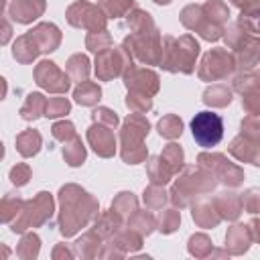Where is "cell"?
Here are the masks:
<instances>
[{
    "mask_svg": "<svg viewBox=\"0 0 260 260\" xmlns=\"http://www.w3.org/2000/svg\"><path fill=\"white\" fill-rule=\"evenodd\" d=\"M191 217L193 221L203 228V230H211V228H217L219 221H221V215L217 213L215 205L211 199H205V197H199L191 203Z\"/></svg>",
    "mask_w": 260,
    "mask_h": 260,
    "instance_id": "obj_21",
    "label": "cell"
},
{
    "mask_svg": "<svg viewBox=\"0 0 260 260\" xmlns=\"http://www.w3.org/2000/svg\"><path fill=\"white\" fill-rule=\"evenodd\" d=\"M122 221H124V217L122 215H118L112 207L108 209V211H104V213H100L98 215V219H95V223H93V228L91 230H95L98 232V236L102 238V240H110L116 232H120L122 230Z\"/></svg>",
    "mask_w": 260,
    "mask_h": 260,
    "instance_id": "obj_23",
    "label": "cell"
},
{
    "mask_svg": "<svg viewBox=\"0 0 260 260\" xmlns=\"http://www.w3.org/2000/svg\"><path fill=\"white\" fill-rule=\"evenodd\" d=\"M63 144H65L63 146V160L69 167H81L85 162V158H87V150H85L81 138L79 136H73L71 140H67Z\"/></svg>",
    "mask_w": 260,
    "mask_h": 260,
    "instance_id": "obj_33",
    "label": "cell"
},
{
    "mask_svg": "<svg viewBox=\"0 0 260 260\" xmlns=\"http://www.w3.org/2000/svg\"><path fill=\"white\" fill-rule=\"evenodd\" d=\"M122 45L132 53L134 61L142 65H160L162 59V37L160 30L154 28L150 32H130Z\"/></svg>",
    "mask_w": 260,
    "mask_h": 260,
    "instance_id": "obj_7",
    "label": "cell"
},
{
    "mask_svg": "<svg viewBox=\"0 0 260 260\" xmlns=\"http://www.w3.org/2000/svg\"><path fill=\"white\" fill-rule=\"evenodd\" d=\"M181 225V211L179 207H171V209H162L160 215L156 217V230L162 234H173L177 232Z\"/></svg>",
    "mask_w": 260,
    "mask_h": 260,
    "instance_id": "obj_41",
    "label": "cell"
},
{
    "mask_svg": "<svg viewBox=\"0 0 260 260\" xmlns=\"http://www.w3.org/2000/svg\"><path fill=\"white\" fill-rule=\"evenodd\" d=\"M199 57V43L191 35L162 37V59L160 67L169 73L189 75L195 71V61Z\"/></svg>",
    "mask_w": 260,
    "mask_h": 260,
    "instance_id": "obj_4",
    "label": "cell"
},
{
    "mask_svg": "<svg viewBox=\"0 0 260 260\" xmlns=\"http://www.w3.org/2000/svg\"><path fill=\"white\" fill-rule=\"evenodd\" d=\"M252 87H260L258 71H240L238 75H234V79H232V89L234 91L244 93Z\"/></svg>",
    "mask_w": 260,
    "mask_h": 260,
    "instance_id": "obj_47",
    "label": "cell"
},
{
    "mask_svg": "<svg viewBox=\"0 0 260 260\" xmlns=\"http://www.w3.org/2000/svg\"><path fill=\"white\" fill-rule=\"evenodd\" d=\"M69 110H71V102L65 98V93H59V95L47 100L45 116L47 118H61V116L69 114Z\"/></svg>",
    "mask_w": 260,
    "mask_h": 260,
    "instance_id": "obj_48",
    "label": "cell"
},
{
    "mask_svg": "<svg viewBox=\"0 0 260 260\" xmlns=\"http://www.w3.org/2000/svg\"><path fill=\"white\" fill-rule=\"evenodd\" d=\"M160 156H162L165 162L175 171V175H179V173L183 171V167H185V152H183V148H181L177 142L167 144V146L162 148Z\"/></svg>",
    "mask_w": 260,
    "mask_h": 260,
    "instance_id": "obj_43",
    "label": "cell"
},
{
    "mask_svg": "<svg viewBox=\"0 0 260 260\" xmlns=\"http://www.w3.org/2000/svg\"><path fill=\"white\" fill-rule=\"evenodd\" d=\"M240 12L250 14V16H260V0H230Z\"/></svg>",
    "mask_w": 260,
    "mask_h": 260,
    "instance_id": "obj_56",
    "label": "cell"
},
{
    "mask_svg": "<svg viewBox=\"0 0 260 260\" xmlns=\"http://www.w3.org/2000/svg\"><path fill=\"white\" fill-rule=\"evenodd\" d=\"M126 24H128L130 32H150V30L156 28L152 16H150L146 10H142V8L130 10L128 16H126Z\"/></svg>",
    "mask_w": 260,
    "mask_h": 260,
    "instance_id": "obj_35",
    "label": "cell"
},
{
    "mask_svg": "<svg viewBox=\"0 0 260 260\" xmlns=\"http://www.w3.org/2000/svg\"><path fill=\"white\" fill-rule=\"evenodd\" d=\"M154 4H158V6H167V4H171L173 0H152Z\"/></svg>",
    "mask_w": 260,
    "mask_h": 260,
    "instance_id": "obj_60",
    "label": "cell"
},
{
    "mask_svg": "<svg viewBox=\"0 0 260 260\" xmlns=\"http://www.w3.org/2000/svg\"><path fill=\"white\" fill-rule=\"evenodd\" d=\"M156 130H158V134H160L162 138L175 140V138H179V136L183 134V120H181L177 114H165V116L158 120Z\"/></svg>",
    "mask_w": 260,
    "mask_h": 260,
    "instance_id": "obj_38",
    "label": "cell"
},
{
    "mask_svg": "<svg viewBox=\"0 0 260 260\" xmlns=\"http://www.w3.org/2000/svg\"><path fill=\"white\" fill-rule=\"evenodd\" d=\"M65 71L69 73L71 81H77V83L85 81V79L89 77V71H91V67H89V57L83 55V53L71 55V57L67 59V63H65Z\"/></svg>",
    "mask_w": 260,
    "mask_h": 260,
    "instance_id": "obj_32",
    "label": "cell"
},
{
    "mask_svg": "<svg viewBox=\"0 0 260 260\" xmlns=\"http://www.w3.org/2000/svg\"><path fill=\"white\" fill-rule=\"evenodd\" d=\"M197 165L207 169L217 179V183H221L225 187L234 189V187H240L244 183V169L238 167L236 162H232L221 152H199Z\"/></svg>",
    "mask_w": 260,
    "mask_h": 260,
    "instance_id": "obj_9",
    "label": "cell"
},
{
    "mask_svg": "<svg viewBox=\"0 0 260 260\" xmlns=\"http://www.w3.org/2000/svg\"><path fill=\"white\" fill-rule=\"evenodd\" d=\"M100 6L108 14V18H122V16H128L130 10L136 8V2L134 0H102Z\"/></svg>",
    "mask_w": 260,
    "mask_h": 260,
    "instance_id": "obj_45",
    "label": "cell"
},
{
    "mask_svg": "<svg viewBox=\"0 0 260 260\" xmlns=\"http://www.w3.org/2000/svg\"><path fill=\"white\" fill-rule=\"evenodd\" d=\"M203 6V12L209 20L217 22V24H225L228 18H230V8L223 0H207L201 4Z\"/></svg>",
    "mask_w": 260,
    "mask_h": 260,
    "instance_id": "obj_44",
    "label": "cell"
},
{
    "mask_svg": "<svg viewBox=\"0 0 260 260\" xmlns=\"http://www.w3.org/2000/svg\"><path fill=\"white\" fill-rule=\"evenodd\" d=\"M91 120H93V122H98V124L110 126V128H116V126L120 124V118H118V114H116L114 110L106 108V106H100V108H95V110L91 112Z\"/></svg>",
    "mask_w": 260,
    "mask_h": 260,
    "instance_id": "obj_52",
    "label": "cell"
},
{
    "mask_svg": "<svg viewBox=\"0 0 260 260\" xmlns=\"http://www.w3.org/2000/svg\"><path fill=\"white\" fill-rule=\"evenodd\" d=\"M47 8V0H12L8 4V16L18 24H30L39 16H43Z\"/></svg>",
    "mask_w": 260,
    "mask_h": 260,
    "instance_id": "obj_17",
    "label": "cell"
},
{
    "mask_svg": "<svg viewBox=\"0 0 260 260\" xmlns=\"http://www.w3.org/2000/svg\"><path fill=\"white\" fill-rule=\"evenodd\" d=\"M65 18H67V22L71 26L81 28V30H87V32L106 30V24H108V14L104 12V8L98 6V4H91L87 0L73 2L67 8Z\"/></svg>",
    "mask_w": 260,
    "mask_h": 260,
    "instance_id": "obj_10",
    "label": "cell"
},
{
    "mask_svg": "<svg viewBox=\"0 0 260 260\" xmlns=\"http://www.w3.org/2000/svg\"><path fill=\"white\" fill-rule=\"evenodd\" d=\"M240 134L250 138V140H256L260 142V118L258 116H248L242 120L240 124Z\"/></svg>",
    "mask_w": 260,
    "mask_h": 260,
    "instance_id": "obj_53",
    "label": "cell"
},
{
    "mask_svg": "<svg viewBox=\"0 0 260 260\" xmlns=\"http://www.w3.org/2000/svg\"><path fill=\"white\" fill-rule=\"evenodd\" d=\"M41 146H43V138H41V132H39V130L28 128V130H22V132L16 136V150H18V154L24 156V158L35 156V154L41 150Z\"/></svg>",
    "mask_w": 260,
    "mask_h": 260,
    "instance_id": "obj_29",
    "label": "cell"
},
{
    "mask_svg": "<svg viewBox=\"0 0 260 260\" xmlns=\"http://www.w3.org/2000/svg\"><path fill=\"white\" fill-rule=\"evenodd\" d=\"M242 207L248 213H258V209H260V189L258 187H250L242 193Z\"/></svg>",
    "mask_w": 260,
    "mask_h": 260,
    "instance_id": "obj_55",
    "label": "cell"
},
{
    "mask_svg": "<svg viewBox=\"0 0 260 260\" xmlns=\"http://www.w3.org/2000/svg\"><path fill=\"white\" fill-rule=\"evenodd\" d=\"M102 238L98 236L95 230H89L85 232L75 244H73V252L75 256L79 258H98L100 256V250H102Z\"/></svg>",
    "mask_w": 260,
    "mask_h": 260,
    "instance_id": "obj_28",
    "label": "cell"
},
{
    "mask_svg": "<svg viewBox=\"0 0 260 260\" xmlns=\"http://www.w3.org/2000/svg\"><path fill=\"white\" fill-rule=\"evenodd\" d=\"M248 228H250V234H252V240L260 244V217H252L248 221Z\"/></svg>",
    "mask_w": 260,
    "mask_h": 260,
    "instance_id": "obj_58",
    "label": "cell"
},
{
    "mask_svg": "<svg viewBox=\"0 0 260 260\" xmlns=\"http://www.w3.org/2000/svg\"><path fill=\"white\" fill-rule=\"evenodd\" d=\"M110 207H112L118 215H122L124 219H128V217L138 209V199L134 197L132 191H122V193H118V195L114 197V201H112Z\"/></svg>",
    "mask_w": 260,
    "mask_h": 260,
    "instance_id": "obj_39",
    "label": "cell"
},
{
    "mask_svg": "<svg viewBox=\"0 0 260 260\" xmlns=\"http://www.w3.org/2000/svg\"><path fill=\"white\" fill-rule=\"evenodd\" d=\"M228 49H232L236 59L238 71H252L256 65H260V37L248 35L236 20L228 24L223 32Z\"/></svg>",
    "mask_w": 260,
    "mask_h": 260,
    "instance_id": "obj_5",
    "label": "cell"
},
{
    "mask_svg": "<svg viewBox=\"0 0 260 260\" xmlns=\"http://www.w3.org/2000/svg\"><path fill=\"white\" fill-rule=\"evenodd\" d=\"M100 203L83 187L69 183L59 189V232L63 238L75 236L81 228L98 219Z\"/></svg>",
    "mask_w": 260,
    "mask_h": 260,
    "instance_id": "obj_1",
    "label": "cell"
},
{
    "mask_svg": "<svg viewBox=\"0 0 260 260\" xmlns=\"http://www.w3.org/2000/svg\"><path fill=\"white\" fill-rule=\"evenodd\" d=\"M142 201L146 205V209H162L165 203L169 201V193L165 191V185H154L150 183L144 193H142Z\"/></svg>",
    "mask_w": 260,
    "mask_h": 260,
    "instance_id": "obj_40",
    "label": "cell"
},
{
    "mask_svg": "<svg viewBox=\"0 0 260 260\" xmlns=\"http://www.w3.org/2000/svg\"><path fill=\"white\" fill-rule=\"evenodd\" d=\"M203 104L211 106V108H225L232 104L234 100V89L228 87L225 83H211L209 87H205L203 91Z\"/></svg>",
    "mask_w": 260,
    "mask_h": 260,
    "instance_id": "obj_26",
    "label": "cell"
},
{
    "mask_svg": "<svg viewBox=\"0 0 260 260\" xmlns=\"http://www.w3.org/2000/svg\"><path fill=\"white\" fill-rule=\"evenodd\" d=\"M51 256H53V260H59V258H67L69 260V258L75 256V252H73V248H67L65 244H57Z\"/></svg>",
    "mask_w": 260,
    "mask_h": 260,
    "instance_id": "obj_57",
    "label": "cell"
},
{
    "mask_svg": "<svg viewBox=\"0 0 260 260\" xmlns=\"http://www.w3.org/2000/svg\"><path fill=\"white\" fill-rule=\"evenodd\" d=\"M73 100L79 104V106H95L100 100H102V87L95 83V81H81L77 83V87L73 89Z\"/></svg>",
    "mask_w": 260,
    "mask_h": 260,
    "instance_id": "obj_31",
    "label": "cell"
},
{
    "mask_svg": "<svg viewBox=\"0 0 260 260\" xmlns=\"http://www.w3.org/2000/svg\"><path fill=\"white\" fill-rule=\"evenodd\" d=\"M124 79V85L128 91H138V93H144V95H156L158 89H160V77L158 73H154L152 69L148 67H128L122 75Z\"/></svg>",
    "mask_w": 260,
    "mask_h": 260,
    "instance_id": "obj_15",
    "label": "cell"
},
{
    "mask_svg": "<svg viewBox=\"0 0 260 260\" xmlns=\"http://www.w3.org/2000/svg\"><path fill=\"white\" fill-rule=\"evenodd\" d=\"M51 134H53V138L59 140V142H67V140H71L73 136H77L75 126H73V122H69V120H59V122H55V124L51 126Z\"/></svg>",
    "mask_w": 260,
    "mask_h": 260,
    "instance_id": "obj_51",
    "label": "cell"
},
{
    "mask_svg": "<svg viewBox=\"0 0 260 260\" xmlns=\"http://www.w3.org/2000/svg\"><path fill=\"white\" fill-rule=\"evenodd\" d=\"M242 110L248 116L260 118V87H252L242 93Z\"/></svg>",
    "mask_w": 260,
    "mask_h": 260,
    "instance_id": "obj_50",
    "label": "cell"
},
{
    "mask_svg": "<svg viewBox=\"0 0 260 260\" xmlns=\"http://www.w3.org/2000/svg\"><path fill=\"white\" fill-rule=\"evenodd\" d=\"M30 175H32V171H30V167L26 165V162H18V165H14L12 169H10V181H12V185H16V187H24L28 181H30Z\"/></svg>",
    "mask_w": 260,
    "mask_h": 260,
    "instance_id": "obj_54",
    "label": "cell"
},
{
    "mask_svg": "<svg viewBox=\"0 0 260 260\" xmlns=\"http://www.w3.org/2000/svg\"><path fill=\"white\" fill-rule=\"evenodd\" d=\"M258 77H260V71H258Z\"/></svg>",
    "mask_w": 260,
    "mask_h": 260,
    "instance_id": "obj_61",
    "label": "cell"
},
{
    "mask_svg": "<svg viewBox=\"0 0 260 260\" xmlns=\"http://www.w3.org/2000/svg\"><path fill=\"white\" fill-rule=\"evenodd\" d=\"M191 132L199 146L211 148V146L219 144V140L223 136V120L219 114H213L209 110L199 112L191 120Z\"/></svg>",
    "mask_w": 260,
    "mask_h": 260,
    "instance_id": "obj_13",
    "label": "cell"
},
{
    "mask_svg": "<svg viewBox=\"0 0 260 260\" xmlns=\"http://www.w3.org/2000/svg\"><path fill=\"white\" fill-rule=\"evenodd\" d=\"M28 35L32 37V41L37 43L41 53H53L61 45V30L53 22H39L37 26H32L28 30Z\"/></svg>",
    "mask_w": 260,
    "mask_h": 260,
    "instance_id": "obj_19",
    "label": "cell"
},
{
    "mask_svg": "<svg viewBox=\"0 0 260 260\" xmlns=\"http://www.w3.org/2000/svg\"><path fill=\"white\" fill-rule=\"evenodd\" d=\"M132 65H134L132 53L124 45H120V47H110V49L98 53L93 69H95V77L100 81H110L114 77L124 75V71Z\"/></svg>",
    "mask_w": 260,
    "mask_h": 260,
    "instance_id": "obj_11",
    "label": "cell"
},
{
    "mask_svg": "<svg viewBox=\"0 0 260 260\" xmlns=\"http://www.w3.org/2000/svg\"><path fill=\"white\" fill-rule=\"evenodd\" d=\"M181 24L187 28V30H195L201 39L209 41V43H215L219 39H223V32H225V26L223 24H217L213 20H209L203 12V6L201 4H187L181 14Z\"/></svg>",
    "mask_w": 260,
    "mask_h": 260,
    "instance_id": "obj_12",
    "label": "cell"
},
{
    "mask_svg": "<svg viewBox=\"0 0 260 260\" xmlns=\"http://www.w3.org/2000/svg\"><path fill=\"white\" fill-rule=\"evenodd\" d=\"M39 55H41V49L37 47V43L32 41V37H30L28 32L20 35V37L14 41V45H12V57H14L18 63H22V65L32 63Z\"/></svg>",
    "mask_w": 260,
    "mask_h": 260,
    "instance_id": "obj_24",
    "label": "cell"
},
{
    "mask_svg": "<svg viewBox=\"0 0 260 260\" xmlns=\"http://www.w3.org/2000/svg\"><path fill=\"white\" fill-rule=\"evenodd\" d=\"M258 213H260V209H258Z\"/></svg>",
    "mask_w": 260,
    "mask_h": 260,
    "instance_id": "obj_62",
    "label": "cell"
},
{
    "mask_svg": "<svg viewBox=\"0 0 260 260\" xmlns=\"http://www.w3.org/2000/svg\"><path fill=\"white\" fill-rule=\"evenodd\" d=\"M22 205H24V201L20 199L18 193H6L2 197V201H0V217H2V221L10 225L18 217Z\"/></svg>",
    "mask_w": 260,
    "mask_h": 260,
    "instance_id": "obj_36",
    "label": "cell"
},
{
    "mask_svg": "<svg viewBox=\"0 0 260 260\" xmlns=\"http://www.w3.org/2000/svg\"><path fill=\"white\" fill-rule=\"evenodd\" d=\"M53 211H55L53 195L47 193V191H39L32 199L24 201L18 217L10 223V230L14 234H24L26 230L41 228L53 217Z\"/></svg>",
    "mask_w": 260,
    "mask_h": 260,
    "instance_id": "obj_6",
    "label": "cell"
},
{
    "mask_svg": "<svg viewBox=\"0 0 260 260\" xmlns=\"http://www.w3.org/2000/svg\"><path fill=\"white\" fill-rule=\"evenodd\" d=\"M10 32H12V28H10V22L4 18V20H2V45H6V43H8V39H10Z\"/></svg>",
    "mask_w": 260,
    "mask_h": 260,
    "instance_id": "obj_59",
    "label": "cell"
},
{
    "mask_svg": "<svg viewBox=\"0 0 260 260\" xmlns=\"http://www.w3.org/2000/svg\"><path fill=\"white\" fill-rule=\"evenodd\" d=\"M114 128L110 126H104V124H98L93 122L89 128H87V142L89 146L93 148V152L102 158H112L116 154V136L112 132Z\"/></svg>",
    "mask_w": 260,
    "mask_h": 260,
    "instance_id": "obj_16",
    "label": "cell"
},
{
    "mask_svg": "<svg viewBox=\"0 0 260 260\" xmlns=\"http://www.w3.org/2000/svg\"><path fill=\"white\" fill-rule=\"evenodd\" d=\"M32 77H35V83L39 87H43L45 91L49 93H67L69 87H71V77L67 71H61L57 67L55 61H49V59H43L35 65V71H32Z\"/></svg>",
    "mask_w": 260,
    "mask_h": 260,
    "instance_id": "obj_14",
    "label": "cell"
},
{
    "mask_svg": "<svg viewBox=\"0 0 260 260\" xmlns=\"http://www.w3.org/2000/svg\"><path fill=\"white\" fill-rule=\"evenodd\" d=\"M142 238H144V236H140V234L134 232L132 228H122V230L116 232L108 242H110L112 246H116L120 252L132 254V252H136V250L142 248Z\"/></svg>",
    "mask_w": 260,
    "mask_h": 260,
    "instance_id": "obj_25",
    "label": "cell"
},
{
    "mask_svg": "<svg viewBox=\"0 0 260 260\" xmlns=\"http://www.w3.org/2000/svg\"><path fill=\"white\" fill-rule=\"evenodd\" d=\"M41 250V238L35 232H24L18 246H16V256L20 260H35Z\"/></svg>",
    "mask_w": 260,
    "mask_h": 260,
    "instance_id": "obj_37",
    "label": "cell"
},
{
    "mask_svg": "<svg viewBox=\"0 0 260 260\" xmlns=\"http://www.w3.org/2000/svg\"><path fill=\"white\" fill-rule=\"evenodd\" d=\"M228 152L240 162H250L254 167H260V142H256V140H250V138L238 134L230 142Z\"/></svg>",
    "mask_w": 260,
    "mask_h": 260,
    "instance_id": "obj_20",
    "label": "cell"
},
{
    "mask_svg": "<svg viewBox=\"0 0 260 260\" xmlns=\"http://www.w3.org/2000/svg\"><path fill=\"white\" fill-rule=\"evenodd\" d=\"M110 47H114V39L108 32V28L106 30H100V32H87V37H85V49H89L91 53L98 55V53H102V51H106Z\"/></svg>",
    "mask_w": 260,
    "mask_h": 260,
    "instance_id": "obj_46",
    "label": "cell"
},
{
    "mask_svg": "<svg viewBox=\"0 0 260 260\" xmlns=\"http://www.w3.org/2000/svg\"><path fill=\"white\" fill-rule=\"evenodd\" d=\"M217 185V179L203 167H183L179 177L175 179L171 191H169V201L179 207H191V203L207 193H211Z\"/></svg>",
    "mask_w": 260,
    "mask_h": 260,
    "instance_id": "obj_2",
    "label": "cell"
},
{
    "mask_svg": "<svg viewBox=\"0 0 260 260\" xmlns=\"http://www.w3.org/2000/svg\"><path fill=\"white\" fill-rule=\"evenodd\" d=\"M187 250L195 258H207V256L213 254V244H211V240H209L207 234H193L189 238Z\"/></svg>",
    "mask_w": 260,
    "mask_h": 260,
    "instance_id": "obj_42",
    "label": "cell"
},
{
    "mask_svg": "<svg viewBox=\"0 0 260 260\" xmlns=\"http://www.w3.org/2000/svg\"><path fill=\"white\" fill-rule=\"evenodd\" d=\"M236 71V59H234V53L228 51V49H221V47H215V49H209L203 57H201V63L197 67V75L201 81H221V79H228L232 77Z\"/></svg>",
    "mask_w": 260,
    "mask_h": 260,
    "instance_id": "obj_8",
    "label": "cell"
},
{
    "mask_svg": "<svg viewBox=\"0 0 260 260\" xmlns=\"http://www.w3.org/2000/svg\"><path fill=\"white\" fill-rule=\"evenodd\" d=\"M128 228H132L134 232H138L140 236H150L154 230H156V217L150 213V211H140L136 209L128 219Z\"/></svg>",
    "mask_w": 260,
    "mask_h": 260,
    "instance_id": "obj_34",
    "label": "cell"
},
{
    "mask_svg": "<svg viewBox=\"0 0 260 260\" xmlns=\"http://www.w3.org/2000/svg\"><path fill=\"white\" fill-rule=\"evenodd\" d=\"M211 201H213L217 213L221 215V219H228V221H236L240 217V213L244 211V207H242V195L236 193V191H232V187L215 193Z\"/></svg>",
    "mask_w": 260,
    "mask_h": 260,
    "instance_id": "obj_18",
    "label": "cell"
},
{
    "mask_svg": "<svg viewBox=\"0 0 260 260\" xmlns=\"http://www.w3.org/2000/svg\"><path fill=\"white\" fill-rule=\"evenodd\" d=\"M45 110H47V98L39 91H32L26 95L24 104L20 106V118L26 120V122H32V120H39L41 116H45Z\"/></svg>",
    "mask_w": 260,
    "mask_h": 260,
    "instance_id": "obj_30",
    "label": "cell"
},
{
    "mask_svg": "<svg viewBox=\"0 0 260 260\" xmlns=\"http://www.w3.org/2000/svg\"><path fill=\"white\" fill-rule=\"evenodd\" d=\"M150 132V122L144 114H128V118L122 122L118 140H120V156L126 165H140L148 158V148L144 144V138Z\"/></svg>",
    "mask_w": 260,
    "mask_h": 260,
    "instance_id": "obj_3",
    "label": "cell"
},
{
    "mask_svg": "<svg viewBox=\"0 0 260 260\" xmlns=\"http://www.w3.org/2000/svg\"><path fill=\"white\" fill-rule=\"evenodd\" d=\"M146 175H148L150 183L167 185L175 177V171L165 162V158L160 154H156V156H148L146 158Z\"/></svg>",
    "mask_w": 260,
    "mask_h": 260,
    "instance_id": "obj_27",
    "label": "cell"
},
{
    "mask_svg": "<svg viewBox=\"0 0 260 260\" xmlns=\"http://www.w3.org/2000/svg\"><path fill=\"white\" fill-rule=\"evenodd\" d=\"M126 106H128L130 112L146 114V112H150V108H152V98H150V95H144V93H138V91H128V95H126Z\"/></svg>",
    "mask_w": 260,
    "mask_h": 260,
    "instance_id": "obj_49",
    "label": "cell"
},
{
    "mask_svg": "<svg viewBox=\"0 0 260 260\" xmlns=\"http://www.w3.org/2000/svg\"><path fill=\"white\" fill-rule=\"evenodd\" d=\"M252 242L254 240L248 223H234L232 228H228V234H225V252L232 256H242L250 250Z\"/></svg>",
    "mask_w": 260,
    "mask_h": 260,
    "instance_id": "obj_22",
    "label": "cell"
}]
</instances>
